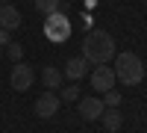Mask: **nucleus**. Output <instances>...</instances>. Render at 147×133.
<instances>
[{"mask_svg":"<svg viewBox=\"0 0 147 133\" xmlns=\"http://www.w3.org/2000/svg\"><path fill=\"white\" fill-rule=\"evenodd\" d=\"M21 27V12L12 6V3H3L0 6V30H18Z\"/></svg>","mask_w":147,"mask_h":133,"instance_id":"obj_8","label":"nucleus"},{"mask_svg":"<svg viewBox=\"0 0 147 133\" xmlns=\"http://www.w3.org/2000/svg\"><path fill=\"white\" fill-rule=\"evenodd\" d=\"M85 71H88V62H85L82 56H74V59H68V62H65V74H68L71 80L85 77Z\"/></svg>","mask_w":147,"mask_h":133,"instance_id":"obj_10","label":"nucleus"},{"mask_svg":"<svg viewBox=\"0 0 147 133\" xmlns=\"http://www.w3.org/2000/svg\"><path fill=\"white\" fill-rule=\"evenodd\" d=\"M44 33H47V39H53V42H65L68 35H71V27H68V18H65V15H59V12H53V15H47V24H44Z\"/></svg>","mask_w":147,"mask_h":133,"instance_id":"obj_4","label":"nucleus"},{"mask_svg":"<svg viewBox=\"0 0 147 133\" xmlns=\"http://www.w3.org/2000/svg\"><path fill=\"white\" fill-rule=\"evenodd\" d=\"M59 95L56 92H44L38 101H35V115H41V118H53L56 113H59Z\"/></svg>","mask_w":147,"mask_h":133,"instance_id":"obj_6","label":"nucleus"},{"mask_svg":"<svg viewBox=\"0 0 147 133\" xmlns=\"http://www.w3.org/2000/svg\"><path fill=\"white\" fill-rule=\"evenodd\" d=\"M115 56V39L106 30H88L82 39V59L94 65H109Z\"/></svg>","mask_w":147,"mask_h":133,"instance_id":"obj_1","label":"nucleus"},{"mask_svg":"<svg viewBox=\"0 0 147 133\" xmlns=\"http://www.w3.org/2000/svg\"><path fill=\"white\" fill-rule=\"evenodd\" d=\"M77 104H80V115L85 121H97V118L103 115V110H106L100 98H80Z\"/></svg>","mask_w":147,"mask_h":133,"instance_id":"obj_7","label":"nucleus"},{"mask_svg":"<svg viewBox=\"0 0 147 133\" xmlns=\"http://www.w3.org/2000/svg\"><path fill=\"white\" fill-rule=\"evenodd\" d=\"M3 3H12V0H0V6H3Z\"/></svg>","mask_w":147,"mask_h":133,"instance_id":"obj_17","label":"nucleus"},{"mask_svg":"<svg viewBox=\"0 0 147 133\" xmlns=\"http://www.w3.org/2000/svg\"><path fill=\"white\" fill-rule=\"evenodd\" d=\"M103 106H121V92H115V89H109V92H103Z\"/></svg>","mask_w":147,"mask_h":133,"instance_id":"obj_13","label":"nucleus"},{"mask_svg":"<svg viewBox=\"0 0 147 133\" xmlns=\"http://www.w3.org/2000/svg\"><path fill=\"white\" fill-rule=\"evenodd\" d=\"M115 71L109 68V65H97L91 71V89L94 92H109V89H115Z\"/></svg>","mask_w":147,"mask_h":133,"instance_id":"obj_5","label":"nucleus"},{"mask_svg":"<svg viewBox=\"0 0 147 133\" xmlns=\"http://www.w3.org/2000/svg\"><path fill=\"white\" fill-rule=\"evenodd\" d=\"M32 3H35V9H38L41 15H53V12H59V6H62L59 0H32Z\"/></svg>","mask_w":147,"mask_h":133,"instance_id":"obj_12","label":"nucleus"},{"mask_svg":"<svg viewBox=\"0 0 147 133\" xmlns=\"http://www.w3.org/2000/svg\"><path fill=\"white\" fill-rule=\"evenodd\" d=\"M0 59H3V47H0Z\"/></svg>","mask_w":147,"mask_h":133,"instance_id":"obj_18","label":"nucleus"},{"mask_svg":"<svg viewBox=\"0 0 147 133\" xmlns=\"http://www.w3.org/2000/svg\"><path fill=\"white\" fill-rule=\"evenodd\" d=\"M9 42H12V33H9V30H0V47L9 44Z\"/></svg>","mask_w":147,"mask_h":133,"instance_id":"obj_16","label":"nucleus"},{"mask_svg":"<svg viewBox=\"0 0 147 133\" xmlns=\"http://www.w3.org/2000/svg\"><path fill=\"white\" fill-rule=\"evenodd\" d=\"M6 53H9L12 62H21V56H24V50H21V44H18V42H9V44H6Z\"/></svg>","mask_w":147,"mask_h":133,"instance_id":"obj_14","label":"nucleus"},{"mask_svg":"<svg viewBox=\"0 0 147 133\" xmlns=\"http://www.w3.org/2000/svg\"><path fill=\"white\" fill-rule=\"evenodd\" d=\"M32 80H35L32 65H27V62H15V68H12V74H9V86L15 89V92H27V89L32 86Z\"/></svg>","mask_w":147,"mask_h":133,"instance_id":"obj_3","label":"nucleus"},{"mask_svg":"<svg viewBox=\"0 0 147 133\" xmlns=\"http://www.w3.org/2000/svg\"><path fill=\"white\" fill-rule=\"evenodd\" d=\"M112 71H115V80H121L124 86H136V83L144 80V62H141V56H136L132 50L118 53Z\"/></svg>","mask_w":147,"mask_h":133,"instance_id":"obj_2","label":"nucleus"},{"mask_svg":"<svg viewBox=\"0 0 147 133\" xmlns=\"http://www.w3.org/2000/svg\"><path fill=\"white\" fill-rule=\"evenodd\" d=\"M59 101H80V86H65V92L59 95Z\"/></svg>","mask_w":147,"mask_h":133,"instance_id":"obj_15","label":"nucleus"},{"mask_svg":"<svg viewBox=\"0 0 147 133\" xmlns=\"http://www.w3.org/2000/svg\"><path fill=\"white\" fill-rule=\"evenodd\" d=\"M41 83L47 89H59L62 86V71H59L56 65H44L41 68Z\"/></svg>","mask_w":147,"mask_h":133,"instance_id":"obj_11","label":"nucleus"},{"mask_svg":"<svg viewBox=\"0 0 147 133\" xmlns=\"http://www.w3.org/2000/svg\"><path fill=\"white\" fill-rule=\"evenodd\" d=\"M100 121H103V127H106L109 133H115V130H121L124 118H121L118 106H106V110H103V115H100Z\"/></svg>","mask_w":147,"mask_h":133,"instance_id":"obj_9","label":"nucleus"}]
</instances>
